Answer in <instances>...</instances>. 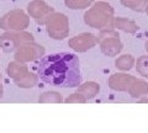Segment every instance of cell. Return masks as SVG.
I'll return each instance as SVG.
<instances>
[{
  "mask_svg": "<svg viewBox=\"0 0 148 133\" xmlns=\"http://www.w3.org/2000/svg\"><path fill=\"white\" fill-rule=\"evenodd\" d=\"M36 69L40 79L47 85L78 88L83 81L79 58L73 53L61 52L43 56Z\"/></svg>",
  "mask_w": 148,
  "mask_h": 133,
  "instance_id": "obj_1",
  "label": "cell"
},
{
  "mask_svg": "<svg viewBox=\"0 0 148 133\" xmlns=\"http://www.w3.org/2000/svg\"><path fill=\"white\" fill-rule=\"evenodd\" d=\"M114 8L109 3L96 1L89 10L84 14V22L92 29L104 30L108 27H114Z\"/></svg>",
  "mask_w": 148,
  "mask_h": 133,
  "instance_id": "obj_2",
  "label": "cell"
},
{
  "mask_svg": "<svg viewBox=\"0 0 148 133\" xmlns=\"http://www.w3.org/2000/svg\"><path fill=\"white\" fill-rule=\"evenodd\" d=\"M98 40L100 51L106 57H116L123 48V44L120 40V35L115 27H108V29L100 30Z\"/></svg>",
  "mask_w": 148,
  "mask_h": 133,
  "instance_id": "obj_3",
  "label": "cell"
},
{
  "mask_svg": "<svg viewBox=\"0 0 148 133\" xmlns=\"http://www.w3.org/2000/svg\"><path fill=\"white\" fill-rule=\"evenodd\" d=\"M46 32L52 40L62 41L69 35V20L62 12H51L45 21Z\"/></svg>",
  "mask_w": 148,
  "mask_h": 133,
  "instance_id": "obj_4",
  "label": "cell"
},
{
  "mask_svg": "<svg viewBox=\"0 0 148 133\" xmlns=\"http://www.w3.org/2000/svg\"><path fill=\"white\" fill-rule=\"evenodd\" d=\"M35 41L34 35L27 32L26 30L22 31H5L0 35V48L5 53L15 52L18 47L27 42Z\"/></svg>",
  "mask_w": 148,
  "mask_h": 133,
  "instance_id": "obj_5",
  "label": "cell"
},
{
  "mask_svg": "<svg viewBox=\"0 0 148 133\" xmlns=\"http://www.w3.org/2000/svg\"><path fill=\"white\" fill-rule=\"evenodd\" d=\"M30 25V15L21 9L6 12L0 19V29L4 31H22Z\"/></svg>",
  "mask_w": 148,
  "mask_h": 133,
  "instance_id": "obj_6",
  "label": "cell"
},
{
  "mask_svg": "<svg viewBox=\"0 0 148 133\" xmlns=\"http://www.w3.org/2000/svg\"><path fill=\"white\" fill-rule=\"evenodd\" d=\"M45 53H46L45 47L36 43L35 41L22 44L21 47H18L14 52L16 61H20L24 63H29V62L37 61V59H41L45 56Z\"/></svg>",
  "mask_w": 148,
  "mask_h": 133,
  "instance_id": "obj_7",
  "label": "cell"
},
{
  "mask_svg": "<svg viewBox=\"0 0 148 133\" xmlns=\"http://www.w3.org/2000/svg\"><path fill=\"white\" fill-rule=\"evenodd\" d=\"M96 44H99L98 36L89 33V32H84V33L77 35L68 41L69 47H71L73 51L79 52V53L89 51V49L94 48Z\"/></svg>",
  "mask_w": 148,
  "mask_h": 133,
  "instance_id": "obj_8",
  "label": "cell"
},
{
  "mask_svg": "<svg viewBox=\"0 0 148 133\" xmlns=\"http://www.w3.org/2000/svg\"><path fill=\"white\" fill-rule=\"evenodd\" d=\"M54 9L48 5L45 0H32L27 5V14L32 17L38 25H45V21Z\"/></svg>",
  "mask_w": 148,
  "mask_h": 133,
  "instance_id": "obj_9",
  "label": "cell"
},
{
  "mask_svg": "<svg viewBox=\"0 0 148 133\" xmlns=\"http://www.w3.org/2000/svg\"><path fill=\"white\" fill-rule=\"evenodd\" d=\"M137 80L136 76L126 73H115L108 79V86L115 91H122V93H128L133 83Z\"/></svg>",
  "mask_w": 148,
  "mask_h": 133,
  "instance_id": "obj_10",
  "label": "cell"
},
{
  "mask_svg": "<svg viewBox=\"0 0 148 133\" xmlns=\"http://www.w3.org/2000/svg\"><path fill=\"white\" fill-rule=\"evenodd\" d=\"M30 70H29V67L26 65V63L24 62H20V61H12L8 64L6 67V74L11 78L12 80H16V79H20L25 74H27Z\"/></svg>",
  "mask_w": 148,
  "mask_h": 133,
  "instance_id": "obj_11",
  "label": "cell"
},
{
  "mask_svg": "<svg viewBox=\"0 0 148 133\" xmlns=\"http://www.w3.org/2000/svg\"><path fill=\"white\" fill-rule=\"evenodd\" d=\"M77 91L82 94L84 98L89 101V100L95 99L100 93V85L95 81H86L82 83V84L77 88Z\"/></svg>",
  "mask_w": 148,
  "mask_h": 133,
  "instance_id": "obj_12",
  "label": "cell"
},
{
  "mask_svg": "<svg viewBox=\"0 0 148 133\" xmlns=\"http://www.w3.org/2000/svg\"><path fill=\"white\" fill-rule=\"evenodd\" d=\"M116 30H121L126 33H136L138 31V26L137 24L133 20H130V19H126V17H115L114 19V25H112Z\"/></svg>",
  "mask_w": 148,
  "mask_h": 133,
  "instance_id": "obj_13",
  "label": "cell"
},
{
  "mask_svg": "<svg viewBox=\"0 0 148 133\" xmlns=\"http://www.w3.org/2000/svg\"><path fill=\"white\" fill-rule=\"evenodd\" d=\"M38 80H40V76L37 73L29 72L22 78H20V79L14 80V84H15L17 88H21V89H31L37 85Z\"/></svg>",
  "mask_w": 148,
  "mask_h": 133,
  "instance_id": "obj_14",
  "label": "cell"
},
{
  "mask_svg": "<svg viewBox=\"0 0 148 133\" xmlns=\"http://www.w3.org/2000/svg\"><path fill=\"white\" fill-rule=\"evenodd\" d=\"M128 94L131 98H135V99H141L143 96H147L148 95V83L145 80L137 79L133 83L131 89L128 90Z\"/></svg>",
  "mask_w": 148,
  "mask_h": 133,
  "instance_id": "obj_15",
  "label": "cell"
},
{
  "mask_svg": "<svg viewBox=\"0 0 148 133\" xmlns=\"http://www.w3.org/2000/svg\"><path fill=\"white\" fill-rule=\"evenodd\" d=\"M133 65H135V58H133L131 54H122V56H120L116 61H115V67H116L119 70H122V72L131 70Z\"/></svg>",
  "mask_w": 148,
  "mask_h": 133,
  "instance_id": "obj_16",
  "label": "cell"
},
{
  "mask_svg": "<svg viewBox=\"0 0 148 133\" xmlns=\"http://www.w3.org/2000/svg\"><path fill=\"white\" fill-rule=\"evenodd\" d=\"M120 3L125 8H128L136 12H146L148 6V0H120Z\"/></svg>",
  "mask_w": 148,
  "mask_h": 133,
  "instance_id": "obj_17",
  "label": "cell"
},
{
  "mask_svg": "<svg viewBox=\"0 0 148 133\" xmlns=\"http://www.w3.org/2000/svg\"><path fill=\"white\" fill-rule=\"evenodd\" d=\"M62 101V95L57 91H46L38 98V102L41 104H61Z\"/></svg>",
  "mask_w": 148,
  "mask_h": 133,
  "instance_id": "obj_18",
  "label": "cell"
},
{
  "mask_svg": "<svg viewBox=\"0 0 148 133\" xmlns=\"http://www.w3.org/2000/svg\"><path fill=\"white\" fill-rule=\"evenodd\" d=\"M95 3V0H64V4L68 9L72 10H80L91 6Z\"/></svg>",
  "mask_w": 148,
  "mask_h": 133,
  "instance_id": "obj_19",
  "label": "cell"
},
{
  "mask_svg": "<svg viewBox=\"0 0 148 133\" xmlns=\"http://www.w3.org/2000/svg\"><path fill=\"white\" fill-rule=\"evenodd\" d=\"M136 70L143 78H148V56H141L136 61Z\"/></svg>",
  "mask_w": 148,
  "mask_h": 133,
  "instance_id": "obj_20",
  "label": "cell"
},
{
  "mask_svg": "<svg viewBox=\"0 0 148 133\" xmlns=\"http://www.w3.org/2000/svg\"><path fill=\"white\" fill-rule=\"evenodd\" d=\"M64 102H67V104H85V102H88V100L77 91V93L69 95L68 98L64 100Z\"/></svg>",
  "mask_w": 148,
  "mask_h": 133,
  "instance_id": "obj_21",
  "label": "cell"
},
{
  "mask_svg": "<svg viewBox=\"0 0 148 133\" xmlns=\"http://www.w3.org/2000/svg\"><path fill=\"white\" fill-rule=\"evenodd\" d=\"M3 95H4V88L1 84V74H0V99L3 98Z\"/></svg>",
  "mask_w": 148,
  "mask_h": 133,
  "instance_id": "obj_22",
  "label": "cell"
},
{
  "mask_svg": "<svg viewBox=\"0 0 148 133\" xmlns=\"http://www.w3.org/2000/svg\"><path fill=\"white\" fill-rule=\"evenodd\" d=\"M138 102H140V104H145V102H148V98H146V96H143V98L138 99Z\"/></svg>",
  "mask_w": 148,
  "mask_h": 133,
  "instance_id": "obj_23",
  "label": "cell"
},
{
  "mask_svg": "<svg viewBox=\"0 0 148 133\" xmlns=\"http://www.w3.org/2000/svg\"><path fill=\"white\" fill-rule=\"evenodd\" d=\"M145 48H146V51L148 52V41H146V43H145Z\"/></svg>",
  "mask_w": 148,
  "mask_h": 133,
  "instance_id": "obj_24",
  "label": "cell"
},
{
  "mask_svg": "<svg viewBox=\"0 0 148 133\" xmlns=\"http://www.w3.org/2000/svg\"><path fill=\"white\" fill-rule=\"evenodd\" d=\"M146 14H147V15H148V6H147V9H146Z\"/></svg>",
  "mask_w": 148,
  "mask_h": 133,
  "instance_id": "obj_25",
  "label": "cell"
}]
</instances>
